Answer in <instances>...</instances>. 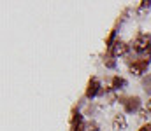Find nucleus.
Returning <instances> with one entry per match:
<instances>
[{"label": "nucleus", "mask_w": 151, "mask_h": 131, "mask_svg": "<svg viewBox=\"0 0 151 131\" xmlns=\"http://www.w3.org/2000/svg\"><path fill=\"white\" fill-rule=\"evenodd\" d=\"M150 47H151V35L150 33H141V35L135 39V42H134V49H135L137 52L148 51Z\"/></svg>", "instance_id": "f257e3e1"}, {"label": "nucleus", "mask_w": 151, "mask_h": 131, "mask_svg": "<svg viewBox=\"0 0 151 131\" xmlns=\"http://www.w3.org/2000/svg\"><path fill=\"white\" fill-rule=\"evenodd\" d=\"M148 63H150V58H141V59H135L132 65H130V72L134 75H142L148 68Z\"/></svg>", "instance_id": "f03ea898"}, {"label": "nucleus", "mask_w": 151, "mask_h": 131, "mask_svg": "<svg viewBox=\"0 0 151 131\" xmlns=\"http://www.w3.org/2000/svg\"><path fill=\"white\" fill-rule=\"evenodd\" d=\"M100 91V82H99V79H90V82H88V87H86V98H93L97 93Z\"/></svg>", "instance_id": "7ed1b4c3"}, {"label": "nucleus", "mask_w": 151, "mask_h": 131, "mask_svg": "<svg viewBox=\"0 0 151 131\" xmlns=\"http://www.w3.org/2000/svg\"><path fill=\"white\" fill-rule=\"evenodd\" d=\"M127 51H128L127 44L121 42V40H116L111 47V56H123V54H127Z\"/></svg>", "instance_id": "20e7f679"}, {"label": "nucleus", "mask_w": 151, "mask_h": 131, "mask_svg": "<svg viewBox=\"0 0 151 131\" xmlns=\"http://www.w3.org/2000/svg\"><path fill=\"white\" fill-rule=\"evenodd\" d=\"M123 103H125V108H127V112H135V110L141 107V100H139V96L127 98Z\"/></svg>", "instance_id": "39448f33"}, {"label": "nucleus", "mask_w": 151, "mask_h": 131, "mask_svg": "<svg viewBox=\"0 0 151 131\" xmlns=\"http://www.w3.org/2000/svg\"><path fill=\"white\" fill-rule=\"evenodd\" d=\"M113 124H114V130H118V131H123V130H127V121H125V115H121V114H118V115L114 117Z\"/></svg>", "instance_id": "423d86ee"}, {"label": "nucleus", "mask_w": 151, "mask_h": 131, "mask_svg": "<svg viewBox=\"0 0 151 131\" xmlns=\"http://www.w3.org/2000/svg\"><path fill=\"white\" fill-rule=\"evenodd\" d=\"M150 7H151L150 0H142V2H141V5H139V9H137V14H141V16H142L146 11H150Z\"/></svg>", "instance_id": "0eeeda50"}, {"label": "nucleus", "mask_w": 151, "mask_h": 131, "mask_svg": "<svg viewBox=\"0 0 151 131\" xmlns=\"http://www.w3.org/2000/svg\"><path fill=\"white\" fill-rule=\"evenodd\" d=\"M127 86V81L121 79V77H113V87L114 89H119V87Z\"/></svg>", "instance_id": "6e6552de"}, {"label": "nucleus", "mask_w": 151, "mask_h": 131, "mask_svg": "<svg viewBox=\"0 0 151 131\" xmlns=\"http://www.w3.org/2000/svg\"><path fill=\"white\" fill-rule=\"evenodd\" d=\"M142 87L146 93H151V74H148L144 79H142Z\"/></svg>", "instance_id": "1a4fd4ad"}, {"label": "nucleus", "mask_w": 151, "mask_h": 131, "mask_svg": "<svg viewBox=\"0 0 151 131\" xmlns=\"http://www.w3.org/2000/svg\"><path fill=\"white\" fill-rule=\"evenodd\" d=\"M77 124H83V115L74 110V114H72V126H77Z\"/></svg>", "instance_id": "9d476101"}, {"label": "nucleus", "mask_w": 151, "mask_h": 131, "mask_svg": "<svg viewBox=\"0 0 151 131\" xmlns=\"http://www.w3.org/2000/svg\"><path fill=\"white\" fill-rule=\"evenodd\" d=\"M104 61H106V67H109V68H114L116 67V61L113 59V56H107Z\"/></svg>", "instance_id": "9b49d317"}, {"label": "nucleus", "mask_w": 151, "mask_h": 131, "mask_svg": "<svg viewBox=\"0 0 151 131\" xmlns=\"http://www.w3.org/2000/svg\"><path fill=\"white\" fill-rule=\"evenodd\" d=\"M113 44H114V32H111V33H109V37H107L106 45H109V49H111V47H113Z\"/></svg>", "instance_id": "f8f14e48"}, {"label": "nucleus", "mask_w": 151, "mask_h": 131, "mask_svg": "<svg viewBox=\"0 0 151 131\" xmlns=\"http://www.w3.org/2000/svg\"><path fill=\"white\" fill-rule=\"evenodd\" d=\"M88 131H99L97 123H90V124H88Z\"/></svg>", "instance_id": "ddd939ff"}, {"label": "nucleus", "mask_w": 151, "mask_h": 131, "mask_svg": "<svg viewBox=\"0 0 151 131\" xmlns=\"http://www.w3.org/2000/svg\"><path fill=\"white\" fill-rule=\"evenodd\" d=\"M139 131H151V124H144V126H142Z\"/></svg>", "instance_id": "4468645a"}, {"label": "nucleus", "mask_w": 151, "mask_h": 131, "mask_svg": "<svg viewBox=\"0 0 151 131\" xmlns=\"http://www.w3.org/2000/svg\"><path fill=\"white\" fill-rule=\"evenodd\" d=\"M72 131H83V124H77V126H72Z\"/></svg>", "instance_id": "2eb2a0df"}, {"label": "nucleus", "mask_w": 151, "mask_h": 131, "mask_svg": "<svg viewBox=\"0 0 151 131\" xmlns=\"http://www.w3.org/2000/svg\"><path fill=\"white\" fill-rule=\"evenodd\" d=\"M148 110H150V112H151V100H150V101H148Z\"/></svg>", "instance_id": "dca6fc26"}]
</instances>
